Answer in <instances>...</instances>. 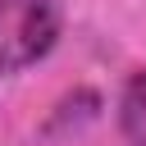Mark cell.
<instances>
[{
  "instance_id": "7a4b0ae2",
  "label": "cell",
  "mask_w": 146,
  "mask_h": 146,
  "mask_svg": "<svg viewBox=\"0 0 146 146\" xmlns=\"http://www.w3.org/2000/svg\"><path fill=\"white\" fill-rule=\"evenodd\" d=\"M119 132L128 146H146V73H132L119 96Z\"/></svg>"
},
{
  "instance_id": "6da1fadb",
  "label": "cell",
  "mask_w": 146,
  "mask_h": 146,
  "mask_svg": "<svg viewBox=\"0 0 146 146\" xmlns=\"http://www.w3.org/2000/svg\"><path fill=\"white\" fill-rule=\"evenodd\" d=\"M59 0H0V73H18L46 59L59 41Z\"/></svg>"
}]
</instances>
